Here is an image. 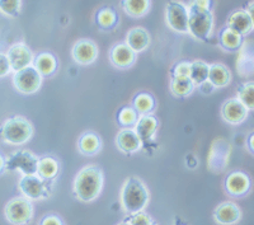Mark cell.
I'll list each match as a JSON object with an SVG mask.
<instances>
[{
  "label": "cell",
  "instance_id": "cell-29",
  "mask_svg": "<svg viewBox=\"0 0 254 225\" xmlns=\"http://www.w3.org/2000/svg\"><path fill=\"white\" fill-rule=\"evenodd\" d=\"M122 8L128 15L140 18L150 9V0H122Z\"/></svg>",
  "mask_w": 254,
  "mask_h": 225
},
{
  "label": "cell",
  "instance_id": "cell-31",
  "mask_svg": "<svg viewBox=\"0 0 254 225\" xmlns=\"http://www.w3.org/2000/svg\"><path fill=\"white\" fill-rule=\"evenodd\" d=\"M237 98L242 102L249 111H254V81L242 84L238 88Z\"/></svg>",
  "mask_w": 254,
  "mask_h": 225
},
{
  "label": "cell",
  "instance_id": "cell-38",
  "mask_svg": "<svg viewBox=\"0 0 254 225\" xmlns=\"http://www.w3.org/2000/svg\"><path fill=\"white\" fill-rule=\"evenodd\" d=\"M40 225H64V223L58 215L50 214V215H45V217L41 219Z\"/></svg>",
  "mask_w": 254,
  "mask_h": 225
},
{
  "label": "cell",
  "instance_id": "cell-24",
  "mask_svg": "<svg viewBox=\"0 0 254 225\" xmlns=\"http://www.w3.org/2000/svg\"><path fill=\"white\" fill-rule=\"evenodd\" d=\"M169 88L176 97L185 98V97L192 94L196 87H194L193 81L190 80V76H172Z\"/></svg>",
  "mask_w": 254,
  "mask_h": 225
},
{
  "label": "cell",
  "instance_id": "cell-37",
  "mask_svg": "<svg viewBox=\"0 0 254 225\" xmlns=\"http://www.w3.org/2000/svg\"><path fill=\"white\" fill-rule=\"evenodd\" d=\"M12 68H10V63L5 54H0V78L6 76L10 73Z\"/></svg>",
  "mask_w": 254,
  "mask_h": 225
},
{
  "label": "cell",
  "instance_id": "cell-4",
  "mask_svg": "<svg viewBox=\"0 0 254 225\" xmlns=\"http://www.w3.org/2000/svg\"><path fill=\"white\" fill-rule=\"evenodd\" d=\"M214 28V17L210 9L190 4L188 9V32L198 40H206Z\"/></svg>",
  "mask_w": 254,
  "mask_h": 225
},
{
  "label": "cell",
  "instance_id": "cell-18",
  "mask_svg": "<svg viewBox=\"0 0 254 225\" xmlns=\"http://www.w3.org/2000/svg\"><path fill=\"white\" fill-rule=\"evenodd\" d=\"M116 145L125 154H133L142 148V142L131 127H125L116 136Z\"/></svg>",
  "mask_w": 254,
  "mask_h": 225
},
{
  "label": "cell",
  "instance_id": "cell-17",
  "mask_svg": "<svg viewBox=\"0 0 254 225\" xmlns=\"http://www.w3.org/2000/svg\"><path fill=\"white\" fill-rule=\"evenodd\" d=\"M237 60V70L240 76H251L254 74V42L244 41L240 47Z\"/></svg>",
  "mask_w": 254,
  "mask_h": 225
},
{
  "label": "cell",
  "instance_id": "cell-44",
  "mask_svg": "<svg viewBox=\"0 0 254 225\" xmlns=\"http://www.w3.org/2000/svg\"><path fill=\"white\" fill-rule=\"evenodd\" d=\"M117 225H131V224L128 222H127V220H125V222L120 223V224H117Z\"/></svg>",
  "mask_w": 254,
  "mask_h": 225
},
{
  "label": "cell",
  "instance_id": "cell-15",
  "mask_svg": "<svg viewBox=\"0 0 254 225\" xmlns=\"http://www.w3.org/2000/svg\"><path fill=\"white\" fill-rule=\"evenodd\" d=\"M214 219L220 225H235L242 219V210L234 202H221L215 209Z\"/></svg>",
  "mask_w": 254,
  "mask_h": 225
},
{
  "label": "cell",
  "instance_id": "cell-30",
  "mask_svg": "<svg viewBox=\"0 0 254 225\" xmlns=\"http://www.w3.org/2000/svg\"><path fill=\"white\" fill-rule=\"evenodd\" d=\"M208 69H210V65L202 60H196L190 63V78L193 81L194 87H199L201 84L207 80Z\"/></svg>",
  "mask_w": 254,
  "mask_h": 225
},
{
  "label": "cell",
  "instance_id": "cell-10",
  "mask_svg": "<svg viewBox=\"0 0 254 225\" xmlns=\"http://www.w3.org/2000/svg\"><path fill=\"white\" fill-rule=\"evenodd\" d=\"M167 23L179 33L188 32V9L179 1H171L167 5Z\"/></svg>",
  "mask_w": 254,
  "mask_h": 225
},
{
  "label": "cell",
  "instance_id": "cell-35",
  "mask_svg": "<svg viewBox=\"0 0 254 225\" xmlns=\"http://www.w3.org/2000/svg\"><path fill=\"white\" fill-rule=\"evenodd\" d=\"M126 220L130 223L131 225H156L155 223L153 222V219H151L147 214L142 213V211L136 214H131L130 217L127 218Z\"/></svg>",
  "mask_w": 254,
  "mask_h": 225
},
{
  "label": "cell",
  "instance_id": "cell-39",
  "mask_svg": "<svg viewBox=\"0 0 254 225\" xmlns=\"http://www.w3.org/2000/svg\"><path fill=\"white\" fill-rule=\"evenodd\" d=\"M199 89H201V92L205 93V94H210V93H212V90L215 89V87L212 85V84L210 83L208 80H206L205 83H202L201 85H199Z\"/></svg>",
  "mask_w": 254,
  "mask_h": 225
},
{
  "label": "cell",
  "instance_id": "cell-34",
  "mask_svg": "<svg viewBox=\"0 0 254 225\" xmlns=\"http://www.w3.org/2000/svg\"><path fill=\"white\" fill-rule=\"evenodd\" d=\"M20 0H0V12L9 17L19 14Z\"/></svg>",
  "mask_w": 254,
  "mask_h": 225
},
{
  "label": "cell",
  "instance_id": "cell-40",
  "mask_svg": "<svg viewBox=\"0 0 254 225\" xmlns=\"http://www.w3.org/2000/svg\"><path fill=\"white\" fill-rule=\"evenodd\" d=\"M210 0H192V3L193 5L199 6V8H206V9H210Z\"/></svg>",
  "mask_w": 254,
  "mask_h": 225
},
{
  "label": "cell",
  "instance_id": "cell-43",
  "mask_svg": "<svg viewBox=\"0 0 254 225\" xmlns=\"http://www.w3.org/2000/svg\"><path fill=\"white\" fill-rule=\"evenodd\" d=\"M5 169V159L3 158V155L0 154V173Z\"/></svg>",
  "mask_w": 254,
  "mask_h": 225
},
{
  "label": "cell",
  "instance_id": "cell-16",
  "mask_svg": "<svg viewBox=\"0 0 254 225\" xmlns=\"http://www.w3.org/2000/svg\"><path fill=\"white\" fill-rule=\"evenodd\" d=\"M159 122L155 116L150 115H140L137 121H136L133 130L137 134L140 140L142 142V145L149 144L154 140L155 134L158 131Z\"/></svg>",
  "mask_w": 254,
  "mask_h": 225
},
{
  "label": "cell",
  "instance_id": "cell-9",
  "mask_svg": "<svg viewBox=\"0 0 254 225\" xmlns=\"http://www.w3.org/2000/svg\"><path fill=\"white\" fill-rule=\"evenodd\" d=\"M46 179H42L37 174H27L19 179V191L28 200H41L49 196V187Z\"/></svg>",
  "mask_w": 254,
  "mask_h": 225
},
{
  "label": "cell",
  "instance_id": "cell-2",
  "mask_svg": "<svg viewBox=\"0 0 254 225\" xmlns=\"http://www.w3.org/2000/svg\"><path fill=\"white\" fill-rule=\"evenodd\" d=\"M121 205L127 214H136L146 208L150 200V194L144 182L139 178L131 177L124 182L121 188Z\"/></svg>",
  "mask_w": 254,
  "mask_h": 225
},
{
  "label": "cell",
  "instance_id": "cell-32",
  "mask_svg": "<svg viewBox=\"0 0 254 225\" xmlns=\"http://www.w3.org/2000/svg\"><path fill=\"white\" fill-rule=\"evenodd\" d=\"M97 22H98L99 26L104 29H110L117 22V15L113 12L112 9L106 8L99 10L98 14H97Z\"/></svg>",
  "mask_w": 254,
  "mask_h": 225
},
{
  "label": "cell",
  "instance_id": "cell-42",
  "mask_svg": "<svg viewBox=\"0 0 254 225\" xmlns=\"http://www.w3.org/2000/svg\"><path fill=\"white\" fill-rule=\"evenodd\" d=\"M246 10L248 12L249 17H251L252 23H253V29H254V1H251V3L248 4V6H247Z\"/></svg>",
  "mask_w": 254,
  "mask_h": 225
},
{
  "label": "cell",
  "instance_id": "cell-19",
  "mask_svg": "<svg viewBox=\"0 0 254 225\" xmlns=\"http://www.w3.org/2000/svg\"><path fill=\"white\" fill-rule=\"evenodd\" d=\"M111 63L119 69H127L132 67L136 60V52L132 51L126 44H117L110 52Z\"/></svg>",
  "mask_w": 254,
  "mask_h": 225
},
{
  "label": "cell",
  "instance_id": "cell-28",
  "mask_svg": "<svg viewBox=\"0 0 254 225\" xmlns=\"http://www.w3.org/2000/svg\"><path fill=\"white\" fill-rule=\"evenodd\" d=\"M59 173V162L51 156H45V158L38 159L37 164V176L42 179L51 181L55 178Z\"/></svg>",
  "mask_w": 254,
  "mask_h": 225
},
{
  "label": "cell",
  "instance_id": "cell-36",
  "mask_svg": "<svg viewBox=\"0 0 254 225\" xmlns=\"http://www.w3.org/2000/svg\"><path fill=\"white\" fill-rule=\"evenodd\" d=\"M190 63L182 61V63L177 64L173 68L172 76H190Z\"/></svg>",
  "mask_w": 254,
  "mask_h": 225
},
{
  "label": "cell",
  "instance_id": "cell-11",
  "mask_svg": "<svg viewBox=\"0 0 254 225\" xmlns=\"http://www.w3.org/2000/svg\"><path fill=\"white\" fill-rule=\"evenodd\" d=\"M220 113L226 124L240 125L247 120L249 110L238 98H229L222 103Z\"/></svg>",
  "mask_w": 254,
  "mask_h": 225
},
{
  "label": "cell",
  "instance_id": "cell-8",
  "mask_svg": "<svg viewBox=\"0 0 254 225\" xmlns=\"http://www.w3.org/2000/svg\"><path fill=\"white\" fill-rule=\"evenodd\" d=\"M38 158L29 150H18L5 160V169L19 170L23 176L37 174Z\"/></svg>",
  "mask_w": 254,
  "mask_h": 225
},
{
  "label": "cell",
  "instance_id": "cell-13",
  "mask_svg": "<svg viewBox=\"0 0 254 225\" xmlns=\"http://www.w3.org/2000/svg\"><path fill=\"white\" fill-rule=\"evenodd\" d=\"M6 56L9 59V63H10V68L14 73L31 67L32 63H33L32 51L24 44L13 45L6 52Z\"/></svg>",
  "mask_w": 254,
  "mask_h": 225
},
{
  "label": "cell",
  "instance_id": "cell-25",
  "mask_svg": "<svg viewBox=\"0 0 254 225\" xmlns=\"http://www.w3.org/2000/svg\"><path fill=\"white\" fill-rule=\"evenodd\" d=\"M33 67L42 76H50L55 73L56 68H58V61H56L55 56L50 52H42L35 59Z\"/></svg>",
  "mask_w": 254,
  "mask_h": 225
},
{
  "label": "cell",
  "instance_id": "cell-27",
  "mask_svg": "<svg viewBox=\"0 0 254 225\" xmlns=\"http://www.w3.org/2000/svg\"><path fill=\"white\" fill-rule=\"evenodd\" d=\"M133 110L140 115H150L154 112L156 107L155 98L150 93H139L133 97L132 101Z\"/></svg>",
  "mask_w": 254,
  "mask_h": 225
},
{
  "label": "cell",
  "instance_id": "cell-33",
  "mask_svg": "<svg viewBox=\"0 0 254 225\" xmlns=\"http://www.w3.org/2000/svg\"><path fill=\"white\" fill-rule=\"evenodd\" d=\"M137 119H139V113L133 110V107H124L119 113L120 125L125 127L135 126Z\"/></svg>",
  "mask_w": 254,
  "mask_h": 225
},
{
  "label": "cell",
  "instance_id": "cell-3",
  "mask_svg": "<svg viewBox=\"0 0 254 225\" xmlns=\"http://www.w3.org/2000/svg\"><path fill=\"white\" fill-rule=\"evenodd\" d=\"M33 136V126L24 117L15 116L8 119L1 126V138L10 145H23Z\"/></svg>",
  "mask_w": 254,
  "mask_h": 225
},
{
  "label": "cell",
  "instance_id": "cell-1",
  "mask_svg": "<svg viewBox=\"0 0 254 225\" xmlns=\"http://www.w3.org/2000/svg\"><path fill=\"white\" fill-rule=\"evenodd\" d=\"M103 188V172L97 165L81 168L74 179V194L80 201L92 202Z\"/></svg>",
  "mask_w": 254,
  "mask_h": 225
},
{
  "label": "cell",
  "instance_id": "cell-23",
  "mask_svg": "<svg viewBox=\"0 0 254 225\" xmlns=\"http://www.w3.org/2000/svg\"><path fill=\"white\" fill-rule=\"evenodd\" d=\"M102 149V140L93 131L81 134L78 140V150L84 155H95Z\"/></svg>",
  "mask_w": 254,
  "mask_h": 225
},
{
  "label": "cell",
  "instance_id": "cell-21",
  "mask_svg": "<svg viewBox=\"0 0 254 225\" xmlns=\"http://www.w3.org/2000/svg\"><path fill=\"white\" fill-rule=\"evenodd\" d=\"M210 81L215 88H224L228 87L231 81V73L226 65L221 63L211 64L210 69H208V78Z\"/></svg>",
  "mask_w": 254,
  "mask_h": 225
},
{
  "label": "cell",
  "instance_id": "cell-20",
  "mask_svg": "<svg viewBox=\"0 0 254 225\" xmlns=\"http://www.w3.org/2000/svg\"><path fill=\"white\" fill-rule=\"evenodd\" d=\"M226 27L238 32L243 37L253 31V23H252L251 17L246 9H239V10L231 13L230 17L228 18V26Z\"/></svg>",
  "mask_w": 254,
  "mask_h": 225
},
{
  "label": "cell",
  "instance_id": "cell-41",
  "mask_svg": "<svg viewBox=\"0 0 254 225\" xmlns=\"http://www.w3.org/2000/svg\"><path fill=\"white\" fill-rule=\"evenodd\" d=\"M247 148H248L249 151L254 155V133L251 134L248 136V139H247Z\"/></svg>",
  "mask_w": 254,
  "mask_h": 225
},
{
  "label": "cell",
  "instance_id": "cell-26",
  "mask_svg": "<svg viewBox=\"0 0 254 225\" xmlns=\"http://www.w3.org/2000/svg\"><path fill=\"white\" fill-rule=\"evenodd\" d=\"M243 42H244L243 36L229 28V27L222 29L221 33H220V45L226 51H237L242 47Z\"/></svg>",
  "mask_w": 254,
  "mask_h": 225
},
{
  "label": "cell",
  "instance_id": "cell-22",
  "mask_svg": "<svg viewBox=\"0 0 254 225\" xmlns=\"http://www.w3.org/2000/svg\"><path fill=\"white\" fill-rule=\"evenodd\" d=\"M126 45L135 52H142L150 45V36L142 27L131 29L126 36Z\"/></svg>",
  "mask_w": 254,
  "mask_h": 225
},
{
  "label": "cell",
  "instance_id": "cell-12",
  "mask_svg": "<svg viewBox=\"0 0 254 225\" xmlns=\"http://www.w3.org/2000/svg\"><path fill=\"white\" fill-rule=\"evenodd\" d=\"M224 187L230 196L243 197L251 191L252 182L248 174L240 172V170H235V172H231L230 174L226 176Z\"/></svg>",
  "mask_w": 254,
  "mask_h": 225
},
{
  "label": "cell",
  "instance_id": "cell-6",
  "mask_svg": "<svg viewBox=\"0 0 254 225\" xmlns=\"http://www.w3.org/2000/svg\"><path fill=\"white\" fill-rule=\"evenodd\" d=\"M231 147L225 139H215L207 155V167L212 173H221L228 167Z\"/></svg>",
  "mask_w": 254,
  "mask_h": 225
},
{
  "label": "cell",
  "instance_id": "cell-7",
  "mask_svg": "<svg viewBox=\"0 0 254 225\" xmlns=\"http://www.w3.org/2000/svg\"><path fill=\"white\" fill-rule=\"evenodd\" d=\"M13 84L15 89L22 94H33L42 85V75L35 69V67H28L19 72L14 73Z\"/></svg>",
  "mask_w": 254,
  "mask_h": 225
},
{
  "label": "cell",
  "instance_id": "cell-14",
  "mask_svg": "<svg viewBox=\"0 0 254 225\" xmlns=\"http://www.w3.org/2000/svg\"><path fill=\"white\" fill-rule=\"evenodd\" d=\"M71 55L74 61L80 65H90L98 58V47L90 40H80L72 46Z\"/></svg>",
  "mask_w": 254,
  "mask_h": 225
},
{
  "label": "cell",
  "instance_id": "cell-5",
  "mask_svg": "<svg viewBox=\"0 0 254 225\" xmlns=\"http://www.w3.org/2000/svg\"><path fill=\"white\" fill-rule=\"evenodd\" d=\"M5 218L13 225H26L33 218V205L26 197H15L4 209Z\"/></svg>",
  "mask_w": 254,
  "mask_h": 225
}]
</instances>
